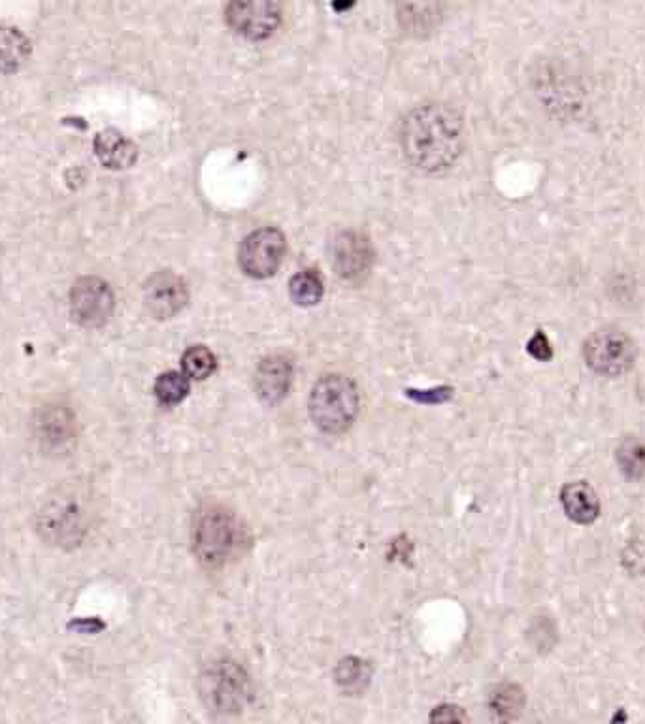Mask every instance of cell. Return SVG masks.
<instances>
[{"instance_id":"obj_1","label":"cell","mask_w":645,"mask_h":724,"mask_svg":"<svg viewBox=\"0 0 645 724\" xmlns=\"http://www.w3.org/2000/svg\"><path fill=\"white\" fill-rule=\"evenodd\" d=\"M401 145L415 171L425 174L449 171L464 152L461 116L449 106H419L402 121Z\"/></svg>"},{"instance_id":"obj_2","label":"cell","mask_w":645,"mask_h":724,"mask_svg":"<svg viewBox=\"0 0 645 724\" xmlns=\"http://www.w3.org/2000/svg\"><path fill=\"white\" fill-rule=\"evenodd\" d=\"M92 506L89 489L81 481L61 483L42 501L34 527L42 540L61 549L81 546L91 527Z\"/></svg>"},{"instance_id":"obj_3","label":"cell","mask_w":645,"mask_h":724,"mask_svg":"<svg viewBox=\"0 0 645 724\" xmlns=\"http://www.w3.org/2000/svg\"><path fill=\"white\" fill-rule=\"evenodd\" d=\"M192 541L193 551L205 567H223L242 546V527L231 509L206 504L193 517Z\"/></svg>"},{"instance_id":"obj_4","label":"cell","mask_w":645,"mask_h":724,"mask_svg":"<svg viewBox=\"0 0 645 724\" xmlns=\"http://www.w3.org/2000/svg\"><path fill=\"white\" fill-rule=\"evenodd\" d=\"M361 406L356 382L348 375L329 374L314 385L310 393V417L325 435H343L353 423Z\"/></svg>"},{"instance_id":"obj_5","label":"cell","mask_w":645,"mask_h":724,"mask_svg":"<svg viewBox=\"0 0 645 724\" xmlns=\"http://www.w3.org/2000/svg\"><path fill=\"white\" fill-rule=\"evenodd\" d=\"M198 692L210 712L237 715L253 700V683L237 660L218 659L206 666L198 678Z\"/></svg>"},{"instance_id":"obj_6","label":"cell","mask_w":645,"mask_h":724,"mask_svg":"<svg viewBox=\"0 0 645 724\" xmlns=\"http://www.w3.org/2000/svg\"><path fill=\"white\" fill-rule=\"evenodd\" d=\"M583 359L594 374L621 377L631 372L638 359V345L633 337L617 327L594 330L583 343Z\"/></svg>"},{"instance_id":"obj_7","label":"cell","mask_w":645,"mask_h":724,"mask_svg":"<svg viewBox=\"0 0 645 724\" xmlns=\"http://www.w3.org/2000/svg\"><path fill=\"white\" fill-rule=\"evenodd\" d=\"M116 308L110 285L100 277H79L70 290V316L84 329L105 327Z\"/></svg>"},{"instance_id":"obj_8","label":"cell","mask_w":645,"mask_h":724,"mask_svg":"<svg viewBox=\"0 0 645 724\" xmlns=\"http://www.w3.org/2000/svg\"><path fill=\"white\" fill-rule=\"evenodd\" d=\"M284 255V234L277 229H259L242 242L238 261L248 276L264 279L274 276Z\"/></svg>"},{"instance_id":"obj_9","label":"cell","mask_w":645,"mask_h":724,"mask_svg":"<svg viewBox=\"0 0 645 724\" xmlns=\"http://www.w3.org/2000/svg\"><path fill=\"white\" fill-rule=\"evenodd\" d=\"M227 23L244 39L261 42L271 39L280 26V10L272 0H231Z\"/></svg>"},{"instance_id":"obj_10","label":"cell","mask_w":645,"mask_h":724,"mask_svg":"<svg viewBox=\"0 0 645 724\" xmlns=\"http://www.w3.org/2000/svg\"><path fill=\"white\" fill-rule=\"evenodd\" d=\"M189 290L182 277L172 272H158L144 285V304L155 319H171L184 310Z\"/></svg>"},{"instance_id":"obj_11","label":"cell","mask_w":645,"mask_h":724,"mask_svg":"<svg viewBox=\"0 0 645 724\" xmlns=\"http://www.w3.org/2000/svg\"><path fill=\"white\" fill-rule=\"evenodd\" d=\"M372 245L359 232H343L336 238L332 248V264L335 271L351 284L362 282L372 271Z\"/></svg>"},{"instance_id":"obj_12","label":"cell","mask_w":645,"mask_h":724,"mask_svg":"<svg viewBox=\"0 0 645 724\" xmlns=\"http://www.w3.org/2000/svg\"><path fill=\"white\" fill-rule=\"evenodd\" d=\"M34 436L42 449L50 453H63L76 438V417L65 406L40 408L34 417Z\"/></svg>"},{"instance_id":"obj_13","label":"cell","mask_w":645,"mask_h":724,"mask_svg":"<svg viewBox=\"0 0 645 724\" xmlns=\"http://www.w3.org/2000/svg\"><path fill=\"white\" fill-rule=\"evenodd\" d=\"M293 385V364L285 356H269L255 372V391L264 404H280L289 395Z\"/></svg>"},{"instance_id":"obj_14","label":"cell","mask_w":645,"mask_h":724,"mask_svg":"<svg viewBox=\"0 0 645 724\" xmlns=\"http://www.w3.org/2000/svg\"><path fill=\"white\" fill-rule=\"evenodd\" d=\"M560 504L568 519L578 525H593L599 519L600 501L587 481L567 483L560 491Z\"/></svg>"},{"instance_id":"obj_15","label":"cell","mask_w":645,"mask_h":724,"mask_svg":"<svg viewBox=\"0 0 645 724\" xmlns=\"http://www.w3.org/2000/svg\"><path fill=\"white\" fill-rule=\"evenodd\" d=\"M92 147H95V155L99 158L100 165H105L110 171L129 168V166L134 165L136 155H139L136 145L132 144L125 134H121L116 129H106V131L99 132Z\"/></svg>"},{"instance_id":"obj_16","label":"cell","mask_w":645,"mask_h":724,"mask_svg":"<svg viewBox=\"0 0 645 724\" xmlns=\"http://www.w3.org/2000/svg\"><path fill=\"white\" fill-rule=\"evenodd\" d=\"M31 42L13 26H0V73L13 74L25 65Z\"/></svg>"},{"instance_id":"obj_17","label":"cell","mask_w":645,"mask_h":724,"mask_svg":"<svg viewBox=\"0 0 645 724\" xmlns=\"http://www.w3.org/2000/svg\"><path fill=\"white\" fill-rule=\"evenodd\" d=\"M335 678L336 685L346 694H361L370 685L372 672L369 662H364L359 657H348L336 666Z\"/></svg>"},{"instance_id":"obj_18","label":"cell","mask_w":645,"mask_h":724,"mask_svg":"<svg viewBox=\"0 0 645 724\" xmlns=\"http://www.w3.org/2000/svg\"><path fill=\"white\" fill-rule=\"evenodd\" d=\"M615 461L628 480H642L645 475V443L636 436H626L615 449Z\"/></svg>"},{"instance_id":"obj_19","label":"cell","mask_w":645,"mask_h":724,"mask_svg":"<svg viewBox=\"0 0 645 724\" xmlns=\"http://www.w3.org/2000/svg\"><path fill=\"white\" fill-rule=\"evenodd\" d=\"M525 705V694L517 685H501L491 694L489 707L499 721H512L520 715Z\"/></svg>"},{"instance_id":"obj_20","label":"cell","mask_w":645,"mask_h":724,"mask_svg":"<svg viewBox=\"0 0 645 724\" xmlns=\"http://www.w3.org/2000/svg\"><path fill=\"white\" fill-rule=\"evenodd\" d=\"M216 369H218V359L205 345H193L182 356V370L193 382L210 377Z\"/></svg>"},{"instance_id":"obj_21","label":"cell","mask_w":645,"mask_h":724,"mask_svg":"<svg viewBox=\"0 0 645 724\" xmlns=\"http://www.w3.org/2000/svg\"><path fill=\"white\" fill-rule=\"evenodd\" d=\"M291 298L298 306H316L322 298L325 287L319 274L314 271H304L291 279L289 285Z\"/></svg>"},{"instance_id":"obj_22","label":"cell","mask_w":645,"mask_h":724,"mask_svg":"<svg viewBox=\"0 0 645 724\" xmlns=\"http://www.w3.org/2000/svg\"><path fill=\"white\" fill-rule=\"evenodd\" d=\"M189 395V377L184 372H165L155 382V396L163 406H176Z\"/></svg>"},{"instance_id":"obj_23","label":"cell","mask_w":645,"mask_h":724,"mask_svg":"<svg viewBox=\"0 0 645 724\" xmlns=\"http://www.w3.org/2000/svg\"><path fill=\"white\" fill-rule=\"evenodd\" d=\"M623 562L631 572L645 573V541H634L623 555Z\"/></svg>"},{"instance_id":"obj_24","label":"cell","mask_w":645,"mask_h":724,"mask_svg":"<svg viewBox=\"0 0 645 724\" xmlns=\"http://www.w3.org/2000/svg\"><path fill=\"white\" fill-rule=\"evenodd\" d=\"M527 350L528 353H531V355L536 359V361L546 362L554 359V350H551V343H549V340H547L546 334H544L542 330H538V332H536V334L531 338Z\"/></svg>"},{"instance_id":"obj_25","label":"cell","mask_w":645,"mask_h":724,"mask_svg":"<svg viewBox=\"0 0 645 724\" xmlns=\"http://www.w3.org/2000/svg\"><path fill=\"white\" fill-rule=\"evenodd\" d=\"M467 715L462 713L461 707L457 705H440L436 707L435 713L430 715L433 723H462L467 721Z\"/></svg>"},{"instance_id":"obj_26","label":"cell","mask_w":645,"mask_h":724,"mask_svg":"<svg viewBox=\"0 0 645 724\" xmlns=\"http://www.w3.org/2000/svg\"><path fill=\"white\" fill-rule=\"evenodd\" d=\"M451 395L449 388H436V391H412V398L423 402V404H435V402L446 401Z\"/></svg>"}]
</instances>
